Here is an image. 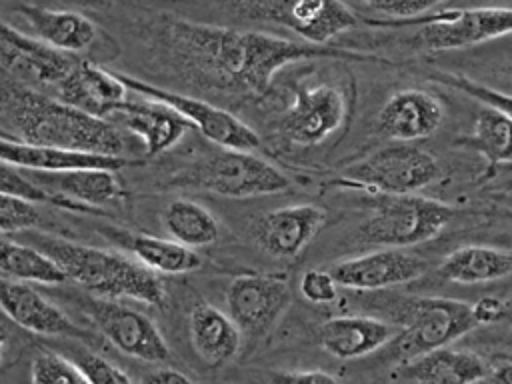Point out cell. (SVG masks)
<instances>
[{
  "instance_id": "6da1fadb",
  "label": "cell",
  "mask_w": 512,
  "mask_h": 384,
  "mask_svg": "<svg viewBox=\"0 0 512 384\" xmlns=\"http://www.w3.org/2000/svg\"><path fill=\"white\" fill-rule=\"evenodd\" d=\"M158 32L174 64L196 86L244 96H264L276 72L294 62L374 58L346 48L314 46L268 32L236 30L182 18H164Z\"/></svg>"
},
{
  "instance_id": "7a4b0ae2",
  "label": "cell",
  "mask_w": 512,
  "mask_h": 384,
  "mask_svg": "<svg viewBox=\"0 0 512 384\" xmlns=\"http://www.w3.org/2000/svg\"><path fill=\"white\" fill-rule=\"evenodd\" d=\"M0 136L70 152L118 156L126 140L114 122L82 112L24 84L0 86Z\"/></svg>"
},
{
  "instance_id": "3957f363",
  "label": "cell",
  "mask_w": 512,
  "mask_h": 384,
  "mask_svg": "<svg viewBox=\"0 0 512 384\" xmlns=\"http://www.w3.org/2000/svg\"><path fill=\"white\" fill-rule=\"evenodd\" d=\"M38 248L64 270L68 280L98 298H130L154 308L166 306L164 282L134 256L50 236H42Z\"/></svg>"
},
{
  "instance_id": "277c9868",
  "label": "cell",
  "mask_w": 512,
  "mask_h": 384,
  "mask_svg": "<svg viewBox=\"0 0 512 384\" xmlns=\"http://www.w3.org/2000/svg\"><path fill=\"white\" fill-rule=\"evenodd\" d=\"M390 322L398 332L384 348L400 364L430 350L450 346L478 328L472 304L442 296H400L392 304Z\"/></svg>"
},
{
  "instance_id": "5b68a950",
  "label": "cell",
  "mask_w": 512,
  "mask_h": 384,
  "mask_svg": "<svg viewBox=\"0 0 512 384\" xmlns=\"http://www.w3.org/2000/svg\"><path fill=\"white\" fill-rule=\"evenodd\" d=\"M452 216L454 208L434 198L418 194L380 196L360 224L358 236L380 248H408L436 238Z\"/></svg>"
},
{
  "instance_id": "8992f818",
  "label": "cell",
  "mask_w": 512,
  "mask_h": 384,
  "mask_svg": "<svg viewBox=\"0 0 512 384\" xmlns=\"http://www.w3.org/2000/svg\"><path fill=\"white\" fill-rule=\"evenodd\" d=\"M440 178L434 154L410 142L384 146L344 170L336 180L342 188L364 190L374 196L416 194Z\"/></svg>"
},
{
  "instance_id": "52a82bcc",
  "label": "cell",
  "mask_w": 512,
  "mask_h": 384,
  "mask_svg": "<svg viewBox=\"0 0 512 384\" xmlns=\"http://www.w3.org/2000/svg\"><path fill=\"white\" fill-rule=\"evenodd\" d=\"M382 28L418 26V44L426 50H460L470 48L506 34H512V8L480 6V8H452L428 16L406 20H368Z\"/></svg>"
},
{
  "instance_id": "ba28073f",
  "label": "cell",
  "mask_w": 512,
  "mask_h": 384,
  "mask_svg": "<svg viewBox=\"0 0 512 384\" xmlns=\"http://www.w3.org/2000/svg\"><path fill=\"white\" fill-rule=\"evenodd\" d=\"M230 4L240 16L288 28L314 46H328L332 38L358 24L354 10L342 0H230Z\"/></svg>"
},
{
  "instance_id": "9c48e42d",
  "label": "cell",
  "mask_w": 512,
  "mask_h": 384,
  "mask_svg": "<svg viewBox=\"0 0 512 384\" xmlns=\"http://www.w3.org/2000/svg\"><path fill=\"white\" fill-rule=\"evenodd\" d=\"M198 186L226 198L278 194L290 186L288 176L268 160L248 150H220L190 174Z\"/></svg>"
},
{
  "instance_id": "30bf717a",
  "label": "cell",
  "mask_w": 512,
  "mask_h": 384,
  "mask_svg": "<svg viewBox=\"0 0 512 384\" xmlns=\"http://www.w3.org/2000/svg\"><path fill=\"white\" fill-rule=\"evenodd\" d=\"M116 74L126 84V88L136 92L138 96L152 98L174 108L190 126H194L212 144H218L228 150H248V152L260 146V136L246 122L236 118L232 112L218 108L202 98L184 96L180 92H172V90L154 86L150 82H144L140 78L128 76L124 72H116Z\"/></svg>"
},
{
  "instance_id": "8fae6325",
  "label": "cell",
  "mask_w": 512,
  "mask_h": 384,
  "mask_svg": "<svg viewBox=\"0 0 512 384\" xmlns=\"http://www.w3.org/2000/svg\"><path fill=\"white\" fill-rule=\"evenodd\" d=\"M86 312L122 354L142 362H164L170 358V348L162 332L140 310L96 296L86 302Z\"/></svg>"
},
{
  "instance_id": "7c38bea8",
  "label": "cell",
  "mask_w": 512,
  "mask_h": 384,
  "mask_svg": "<svg viewBox=\"0 0 512 384\" xmlns=\"http://www.w3.org/2000/svg\"><path fill=\"white\" fill-rule=\"evenodd\" d=\"M290 304L288 280L280 274H240L226 290V312L244 334L262 336Z\"/></svg>"
},
{
  "instance_id": "4fadbf2b",
  "label": "cell",
  "mask_w": 512,
  "mask_h": 384,
  "mask_svg": "<svg viewBox=\"0 0 512 384\" xmlns=\"http://www.w3.org/2000/svg\"><path fill=\"white\" fill-rule=\"evenodd\" d=\"M346 118V98L330 84L302 86L280 118L282 136L296 146H318Z\"/></svg>"
},
{
  "instance_id": "5bb4252c",
  "label": "cell",
  "mask_w": 512,
  "mask_h": 384,
  "mask_svg": "<svg viewBox=\"0 0 512 384\" xmlns=\"http://www.w3.org/2000/svg\"><path fill=\"white\" fill-rule=\"evenodd\" d=\"M76 58L0 20V66L24 86H58Z\"/></svg>"
},
{
  "instance_id": "9a60e30c",
  "label": "cell",
  "mask_w": 512,
  "mask_h": 384,
  "mask_svg": "<svg viewBox=\"0 0 512 384\" xmlns=\"http://www.w3.org/2000/svg\"><path fill=\"white\" fill-rule=\"evenodd\" d=\"M328 270L342 288L380 292L416 280L426 270V262L404 248H380L336 262Z\"/></svg>"
},
{
  "instance_id": "2e32d148",
  "label": "cell",
  "mask_w": 512,
  "mask_h": 384,
  "mask_svg": "<svg viewBox=\"0 0 512 384\" xmlns=\"http://www.w3.org/2000/svg\"><path fill=\"white\" fill-rule=\"evenodd\" d=\"M444 120L442 102L420 88L394 92L376 116L378 130L396 142H416L432 136Z\"/></svg>"
},
{
  "instance_id": "e0dca14e",
  "label": "cell",
  "mask_w": 512,
  "mask_h": 384,
  "mask_svg": "<svg viewBox=\"0 0 512 384\" xmlns=\"http://www.w3.org/2000/svg\"><path fill=\"white\" fill-rule=\"evenodd\" d=\"M326 212L316 204L284 206L260 216L254 228L256 244L270 256L294 258L318 234Z\"/></svg>"
},
{
  "instance_id": "ac0fdd59",
  "label": "cell",
  "mask_w": 512,
  "mask_h": 384,
  "mask_svg": "<svg viewBox=\"0 0 512 384\" xmlns=\"http://www.w3.org/2000/svg\"><path fill=\"white\" fill-rule=\"evenodd\" d=\"M56 88L62 102L98 118H110L128 100L118 74L88 60H76Z\"/></svg>"
},
{
  "instance_id": "d6986e66",
  "label": "cell",
  "mask_w": 512,
  "mask_h": 384,
  "mask_svg": "<svg viewBox=\"0 0 512 384\" xmlns=\"http://www.w3.org/2000/svg\"><path fill=\"white\" fill-rule=\"evenodd\" d=\"M24 174L32 184L46 192L48 200L58 204L102 206L122 192L116 170L110 168H74L62 172L24 170Z\"/></svg>"
},
{
  "instance_id": "ffe728a7",
  "label": "cell",
  "mask_w": 512,
  "mask_h": 384,
  "mask_svg": "<svg viewBox=\"0 0 512 384\" xmlns=\"http://www.w3.org/2000/svg\"><path fill=\"white\" fill-rule=\"evenodd\" d=\"M110 118H116L142 140L146 156H158L170 150L192 128L168 104L144 96L140 100H126Z\"/></svg>"
},
{
  "instance_id": "44dd1931",
  "label": "cell",
  "mask_w": 512,
  "mask_h": 384,
  "mask_svg": "<svg viewBox=\"0 0 512 384\" xmlns=\"http://www.w3.org/2000/svg\"><path fill=\"white\" fill-rule=\"evenodd\" d=\"M0 308L18 326L42 336H80L82 330L36 288L14 278H0Z\"/></svg>"
},
{
  "instance_id": "7402d4cb",
  "label": "cell",
  "mask_w": 512,
  "mask_h": 384,
  "mask_svg": "<svg viewBox=\"0 0 512 384\" xmlns=\"http://www.w3.org/2000/svg\"><path fill=\"white\" fill-rule=\"evenodd\" d=\"M398 328L376 316H334L318 328L320 346L334 358L354 360L384 348Z\"/></svg>"
},
{
  "instance_id": "603a6c76",
  "label": "cell",
  "mask_w": 512,
  "mask_h": 384,
  "mask_svg": "<svg viewBox=\"0 0 512 384\" xmlns=\"http://www.w3.org/2000/svg\"><path fill=\"white\" fill-rule=\"evenodd\" d=\"M0 160L32 170V172H62L74 168H110L120 170L130 164L124 156H100V154H84V152H70L52 146H38L26 144L10 138L0 136Z\"/></svg>"
},
{
  "instance_id": "cb8c5ba5",
  "label": "cell",
  "mask_w": 512,
  "mask_h": 384,
  "mask_svg": "<svg viewBox=\"0 0 512 384\" xmlns=\"http://www.w3.org/2000/svg\"><path fill=\"white\" fill-rule=\"evenodd\" d=\"M18 14L34 30L36 38L60 52H84L96 38V24L80 12L52 10L44 6H22Z\"/></svg>"
},
{
  "instance_id": "d4e9b609",
  "label": "cell",
  "mask_w": 512,
  "mask_h": 384,
  "mask_svg": "<svg viewBox=\"0 0 512 384\" xmlns=\"http://www.w3.org/2000/svg\"><path fill=\"white\" fill-rule=\"evenodd\" d=\"M402 366L416 384H476L490 368L480 354L450 346L430 350Z\"/></svg>"
},
{
  "instance_id": "484cf974",
  "label": "cell",
  "mask_w": 512,
  "mask_h": 384,
  "mask_svg": "<svg viewBox=\"0 0 512 384\" xmlns=\"http://www.w3.org/2000/svg\"><path fill=\"white\" fill-rule=\"evenodd\" d=\"M188 328L194 352L212 366L232 360L240 350L242 330L228 312L212 304H196L190 310Z\"/></svg>"
},
{
  "instance_id": "4316f807",
  "label": "cell",
  "mask_w": 512,
  "mask_h": 384,
  "mask_svg": "<svg viewBox=\"0 0 512 384\" xmlns=\"http://www.w3.org/2000/svg\"><path fill=\"white\" fill-rule=\"evenodd\" d=\"M104 234L156 274H188L202 266V258L196 250L174 240L128 230H104Z\"/></svg>"
},
{
  "instance_id": "83f0119b",
  "label": "cell",
  "mask_w": 512,
  "mask_h": 384,
  "mask_svg": "<svg viewBox=\"0 0 512 384\" xmlns=\"http://www.w3.org/2000/svg\"><path fill=\"white\" fill-rule=\"evenodd\" d=\"M512 274V252L492 246H460L438 266V276L452 284H484Z\"/></svg>"
},
{
  "instance_id": "f1b7e54d",
  "label": "cell",
  "mask_w": 512,
  "mask_h": 384,
  "mask_svg": "<svg viewBox=\"0 0 512 384\" xmlns=\"http://www.w3.org/2000/svg\"><path fill=\"white\" fill-rule=\"evenodd\" d=\"M164 228L170 240L186 248H202L212 244L220 234V222L202 204L176 198L164 210Z\"/></svg>"
},
{
  "instance_id": "f546056e",
  "label": "cell",
  "mask_w": 512,
  "mask_h": 384,
  "mask_svg": "<svg viewBox=\"0 0 512 384\" xmlns=\"http://www.w3.org/2000/svg\"><path fill=\"white\" fill-rule=\"evenodd\" d=\"M0 272L14 280L36 284H62L68 280L46 252L18 242H0Z\"/></svg>"
},
{
  "instance_id": "4dcf8cb0",
  "label": "cell",
  "mask_w": 512,
  "mask_h": 384,
  "mask_svg": "<svg viewBox=\"0 0 512 384\" xmlns=\"http://www.w3.org/2000/svg\"><path fill=\"white\" fill-rule=\"evenodd\" d=\"M470 144L490 162H512V118L486 106L472 128Z\"/></svg>"
},
{
  "instance_id": "1f68e13d",
  "label": "cell",
  "mask_w": 512,
  "mask_h": 384,
  "mask_svg": "<svg viewBox=\"0 0 512 384\" xmlns=\"http://www.w3.org/2000/svg\"><path fill=\"white\" fill-rule=\"evenodd\" d=\"M30 384H88L76 362L54 354L42 352L30 364Z\"/></svg>"
},
{
  "instance_id": "d6a6232c",
  "label": "cell",
  "mask_w": 512,
  "mask_h": 384,
  "mask_svg": "<svg viewBox=\"0 0 512 384\" xmlns=\"http://www.w3.org/2000/svg\"><path fill=\"white\" fill-rule=\"evenodd\" d=\"M430 78L440 82V84H444V86L460 90V92L480 100L484 106H490V108L506 114L508 118H512V94L500 92V90L490 88L486 84H480V82H476V80H472L468 76L452 74V72H432Z\"/></svg>"
},
{
  "instance_id": "836d02e7",
  "label": "cell",
  "mask_w": 512,
  "mask_h": 384,
  "mask_svg": "<svg viewBox=\"0 0 512 384\" xmlns=\"http://www.w3.org/2000/svg\"><path fill=\"white\" fill-rule=\"evenodd\" d=\"M40 222L36 202L0 192V232H20L34 228Z\"/></svg>"
},
{
  "instance_id": "e575fe53",
  "label": "cell",
  "mask_w": 512,
  "mask_h": 384,
  "mask_svg": "<svg viewBox=\"0 0 512 384\" xmlns=\"http://www.w3.org/2000/svg\"><path fill=\"white\" fill-rule=\"evenodd\" d=\"M300 294L312 304H330L338 298V282L330 270L310 268L300 278Z\"/></svg>"
},
{
  "instance_id": "d590c367",
  "label": "cell",
  "mask_w": 512,
  "mask_h": 384,
  "mask_svg": "<svg viewBox=\"0 0 512 384\" xmlns=\"http://www.w3.org/2000/svg\"><path fill=\"white\" fill-rule=\"evenodd\" d=\"M88 384H132L128 374L98 354H82L76 358Z\"/></svg>"
},
{
  "instance_id": "8d00e7d4",
  "label": "cell",
  "mask_w": 512,
  "mask_h": 384,
  "mask_svg": "<svg viewBox=\"0 0 512 384\" xmlns=\"http://www.w3.org/2000/svg\"><path fill=\"white\" fill-rule=\"evenodd\" d=\"M384 20H406L424 16L428 10L436 8L446 0H360Z\"/></svg>"
},
{
  "instance_id": "74e56055",
  "label": "cell",
  "mask_w": 512,
  "mask_h": 384,
  "mask_svg": "<svg viewBox=\"0 0 512 384\" xmlns=\"http://www.w3.org/2000/svg\"><path fill=\"white\" fill-rule=\"evenodd\" d=\"M0 192L6 194H16L22 198H28L32 202H46L48 196L42 188H38L36 184H32L24 170L0 160Z\"/></svg>"
},
{
  "instance_id": "f35d334b",
  "label": "cell",
  "mask_w": 512,
  "mask_h": 384,
  "mask_svg": "<svg viewBox=\"0 0 512 384\" xmlns=\"http://www.w3.org/2000/svg\"><path fill=\"white\" fill-rule=\"evenodd\" d=\"M272 384H340L336 376L324 370H288L276 372L270 378Z\"/></svg>"
},
{
  "instance_id": "ab89813d",
  "label": "cell",
  "mask_w": 512,
  "mask_h": 384,
  "mask_svg": "<svg viewBox=\"0 0 512 384\" xmlns=\"http://www.w3.org/2000/svg\"><path fill=\"white\" fill-rule=\"evenodd\" d=\"M472 314H474L478 326L494 324L506 314V304L496 296H484L472 304Z\"/></svg>"
},
{
  "instance_id": "60d3db41",
  "label": "cell",
  "mask_w": 512,
  "mask_h": 384,
  "mask_svg": "<svg viewBox=\"0 0 512 384\" xmlns=\"http://www.w3.org/2000/svg\"><path fill=\"white\" fill-rule=\"evenodd\" d=\"M140 384H194L186 374L174 368H158L142 378Z\"/></svg>"
},
{
  "instance_id": "b9f144b4",
  "label": "cell",
  "mask_w": 512,
  "mask_h": 384,
  "mask_svg": "<svg viewBox=\"0 0 512 384\" xmlns=\"http://www.w3.org/2000/svg\"><path fill=\"white\" fill-rule=\"evenodd\" d=\"M484 380L488 384H512V360L492 364Z\"/></svg>"
},
{
  "instance_id": "7bdbcfd3",
  "label": "cell",
  "mask_w": 512,
  "mask_h": 384,
  "mask_svg": "<svg viewBox=\"0 0 512 384\" xmlns=\"http://www.w3.org/2000/svg\"><path fill=\"white\" fill-rule=\"evenodd\" d=\"M4 344H6V340H4V334L0 332V362H2V356H4Z\"/></svg>"
}]
</instances>
